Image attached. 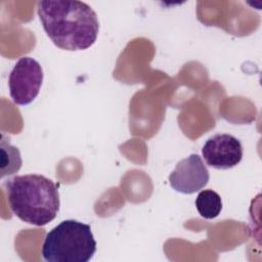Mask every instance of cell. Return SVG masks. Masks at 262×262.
Returning <instances> with one entry per match:
<instances>
[{
  "mask_svg": "<svg viewBox=\"0 0 262 262\" xmlns=\"http://www.w3.org/2000/svg\"><path fill=\"white\" fill-rule=\"evenodd\" d=\"M42 27L55 46L68 51L91 47L98 35L95 11L78 0H43L37 5Z\"/></svg>",
  "mask_w": 262,
  "mask_h": 262,
  "instance_id": "obj_1",
  "label": "cell"
},
{
  "mask_svg": "<svg viewBox=\"0 0 262 262\" xmlns=\"http://www.w3.org/2000/svg\"><path fill=\"white\" fill-rule=\"evenodd\" d=\"M12 213L21 221L44 226L55 219L60 206L57 185L40 174L16 175L5 182Z\"/></svg>",
  "mask_w": 262,
  "mask_h": 262,
  "instance_id": "obj_2",
  "label": "cell"
},
{
  "mask_svg": "<svg viewBox=\"0 0 262 262\" xmlns=\"http://www.w3.org/2000/svg\"><path fill=\"white\" fill-rule=\"evenodd\" d=\"M96 246L90 225L68 219L47 232L41 254L47 262H88Z\"/></svg>",
  "mask_w": 262,
  "mask_h": 262,
  "instance_id": "obj_3",
  "label": "cell"
},
{
  "mask_svg": "<svg viewBox=\"0 0 262 262\" xmlns=\"http://www.w3.org/2000/svg\"><path fill=\"white\" fill-rule=\"evenodd\" d=\"M43 82L41 64L30 56L20 57L8 78L9 94L18 105L30 104L39 94Z\"/></svg>",
  "mask_w": 262,
  "mask_h": 262,
  "instance_id": "obj_4",
  "label": "cell"
},
{
  "mask_svg": "<svg viewBox=\"0 0 262 262\" xmlns=\"http://www.w3.org/2000/svg\"><path fill=\"white\" fill-rule=\"evenodd\" d=\"M202 155L208 166L227 170L242 161L243 146L236 137L227 133H218L207 139L202 148Z\"/></svg>",
  "mask_w": 262,
  "mask_h": 262,
  "instance_id": "obj_5",
  "label": "cell"
},
{
  "mask_svg": "<svg viewBox=\"0 0 262 262\" xmlns=\"http://www.w3.org/2000/svg\"><path fill=\"white\" fill-rule=\"evenodd\" d=\"M210 179V174L202 158L191 154L179 161L169 175L171 187L181 193L191 194L204 188Z\"/></svg>",
  "mask_w": 262,
  "mask_h": 262,
  "instance_id": "obj_6",
  "label": "cell"
},
{
  "mask_svg": "<svg viewBox=\"0 0 262 262\" xmlns=\"http://www.w3.org/2000/svg\"><path fill=\"white\" fill-rule=\"evenodd\" d=\"M0 149V177L3 178L7 175H12L17 172L21 167L23 160L19 149L16 146L10 144L9 140H6L3 134L1 135Z\"/></svg>",
  "mask_w": 262,
  "mask_h": 262,
  "instance_id": "obj_7",
  "label": "cell"
},
{
  "mask_svg": "<svg viewBox=\"0 0 262 262\" xmlns=\"http://www.w3.org/2000/svg\"><path fill=\"white\" fill-rule=\"evenodd\" d=\"M195 208L203 218L214 219L222 210L221 196L215 190L204 189L195 199Z\"/></svg>",
  "mask_w": 262,
  "mask_h": 262,
  "instance_id": "obj_8",
  "label": "cell"
}]
</instances>
